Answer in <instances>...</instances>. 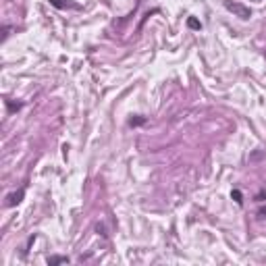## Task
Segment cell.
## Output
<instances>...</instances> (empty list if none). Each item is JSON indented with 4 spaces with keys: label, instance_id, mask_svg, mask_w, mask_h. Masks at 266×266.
<instances>
[{
    "label": "cell",
    "instance_id": "cell-3",
    "mask_svg": "<svg viewBox=\"0 0 266 266\" xmlns=\"http://www.w3.org/2000/svg\"><path fill=\"white\" fill-rule=\"evenodd\" d=\"M23 193H25L23 187H21L19 191H15V193H11V195L7 197V206H15V204H19L21 200H23Z\"/></svg>",
    "mask_w": 266,
    "mask_h": 266
},
{
    "label": "cell",
    "instance_id": "cell-6",
    "mask_svg": "<svg viewBox=\"0 0 266 266\" xmlns=\"http://www.w3.org/2000/svg\"><path fill=\"white\" fill-rule=\"evenodd\" d=\"M189 27H193V29H200V27H202V23H197L195 19H189Z\"/></svg>",
    "mask_w": 266,
    "mask_h": 266
},
{
    "label": "cell",
    "instance_id": "cell-4",
    "mask_svg": "<svg viewBox=\"0 0 266 266\" xmlns=\"http://www.w3.org/2000/svg\"><path fill=\"white\" fill-rule=\"evenodd\" d=\"M48 264L50 266H54V264H69V258H66V256H50Z\"/></svg>",
    "mask_w": 266,
    "mask_h": 266
},
{
    "label": "cell",
    "instance_id": "cell-2",
    "mask_svg": "<svg viewBox=\"0 0 266 266\" xmlns=\"http://www.w3.org/2000/svg\"><path fill=\"white\" fill-rule=\"evenodd\" d=\"M50 5L56 7V9H81L77 3H69V0H50Z\"/></svg>",
    "mask_w": 266,
    "mask_h": 266
},
{
    "label": "cell",
    "instance_id": "cell-1",
    "mask_svg": "<svg viewBox=\"0 0 266 266\" xmlns=\"http://www.w3.org/2000/svg\"><path fill=\"white\" fill-rule=\"evenodd\" d=\"M223 5H225V9H227L229 13H233L235 17H239V19H243V21H248V19L252 17L250 7L241 5V3H235V0H223Z\"/></svg>",
    "mask_w": 266,
    "mask_h": 266
},
{
    "label": "cell",
    "instance_id": "cell-5",
    "mask_svg": "<svg viewBox=\"0 0 266 266\" xmlns=\"http://www.w3.org/2000/svg\"><path fill=\"white\" fill-rule=\"evenodd\" d=\"M233 197H235V202H237V204H239V206H241V204H243V200H241V193H239V191H237V189H235V191H233Z\"/></svg>",
    "mask_w": 266,
    "mask_h": 266
},
{
    "label": "cell",
    "instance_id": "cell-7",
    "mask_svg": "<svg viewBox=\"0 0 266 266\" xmlns=\"http://www.w3.org/2000/svg\"><path fill=\"white\" fill-rule=\"evenodd\" d=\"M142 123H146V119H142V117H140V119H131V123H129V125L133 127V125H142Z\"/></svg>",
    "mask_w": 266,
    "mask_h": 266
}]
</instances>
